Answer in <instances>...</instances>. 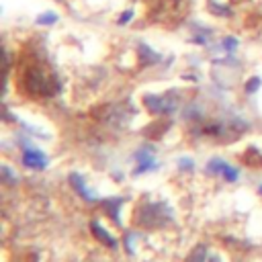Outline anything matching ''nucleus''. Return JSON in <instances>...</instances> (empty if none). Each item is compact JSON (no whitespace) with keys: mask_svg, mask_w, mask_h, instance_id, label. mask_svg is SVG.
Listing matches in <instances>:
<instances>
[{"mask_svg":"<svg viewBox=\"0 0 262 262\" xmlns=\"http://www.w3.org/2000/svg\"><path fill=\"white\" fill-rule=\"evenodd\" d=\"M139 51H141V57H145V59H147V66H149V63L160 61V55H156L147 45H139Z\"/></svg>","mask_w":262,"mask_h":262,"instance_id":"8","label":"nucleus"},{"mask_svg":"<svg viewBox=\"0 0 262 262\" xmlns=\"http://www.w3.org/2000/svg\"><path fill=\"white\" fill-rule=\"evenodd\" d=\"M209 262H219V258H211V260H209Z\"/></svg>","mask_w":262,"mask_h":262,"instance_id":"15","label":"nucleus"},{"mask_svg":"<svg viewBox=\"0 0 262 262\" xmlns=\"http://www.w3.org/2000/svg\"><path fill=\"white\" fill-rule=\"evenodd\" d=\"M207 170H209V172H213L215 176H223L227 182H235V180H237V176H239V170H237V168L229 166L227 162H223V160H219V158L209 160Z\"/></svg>","mask_w":262,"mask_h":262,"instance_id":"2","label":"nucleus"},{"mask_svg":"<svg viewBox=\"0 0 262 262\" xmlns=\"http://www.w3.org/2000/svg\"><path fill=\"white\" fill-rule=\"evenodd\" d=\"M260 84H262V80L258 78V76H252L248 82H246V86H244V90L248 92V94H254L258 88H260Z\"/></svg>","mask_w":262,"mask_h":262,"instance_id":"9","label":"nucleus"},{"mask_svg":"<svg viewBox=\"0 0 262 262\" xmlns=\"http://www.w3.org/2000/svg\"><path fill=\"white\" fill-rule=\"evenodd\" d=\"M90 227H92L94 237H96V239H100L104 246H108V248H117V246H119V242H117V239H115V237H113V235H111L102 225H98L96 221H92V223H90Z\"/></svg>","mask_w":262,"mask_h":262,"instance_id":"4","label":"nucleus"},{"mask_svg":"<svg viewBox=\"0 0 262 262\" xmlns=\"http://www.w3.org/2000/svg\"><path fill=\"white\" fill-rule=\"evenodd\" d=\"M209 10L215 12V14H221V16H229V14H231V8H221L219 2H211V4H209Z\"/></svg>","mask_w":262,"mask_h":262,"instance_id":"10","label":"nucleus"},{"mask_svg":"<svg viewBox=\"0 0 262 262\" xmlns=\"http://www.w3.org/2000/svg\"><path fill=\"white\" fill-rule=\"evenodd\" d=\"M23 164L27 168L43 170L47 166V156L41 149H37V147H25V151H23Z\"/></svg>","mask_w":262,"mask_h":262,"instance_id":"3","label":"nucleus"},{"mask_svg":"<svg viewBox=\"0 0 262 262\" xmlns=\"http://www.w3.org/2000/svg\"><path fill=\"white\" fill-rule=\"evenodd\" d=\"M178 164H180L184 170H192V160H190V158H182Z\"/></svg>","mask_w":262,"mask_h":262,"instance_id":"14","label":"nucleus"},{"mask_svg":"<svg viewBox=\"0 0 262 262\" xmlns=\"http://www.w3.org/2000/svg\"><path fill=\"white\" fill-rule=\"evenodd\" d=\"M223 47H225L229 53H233L235 47H237V39H235V37H225V39H223Z\"/></svg>","mask_w":262,"mask_h":262,"instance_id":"11","label":"nucleus"},{"mask_svg":"<svg viewBox=\"0 0 262 262\" xmlns=\"http://www.w3.org/2000/svg\"><path fill=\"white\" fill-rule=\"evenodd\" d=\"M258 192H260V194H262V184H260V186H258Z\"/></svg>","mask_w":262,"mask_h":262,"instance_id":"16","label":"nucleus"},{"mask_svg":"<svg viewBox=\"0 0 262 262\" xmlns=\"http://www.w3.org/2000/svg\"><path fill=\"white\" fill-rule=\"evenodd\" d=\"M57 18H59V16H57L55 12H43V14L37 16V25H43V27H47V25H55Z\"/></svg>","mask_w":262,"mask_h":262,"instance_id":"7","label":"nucleus"},{"mask_svg":"<svg viewBox=\"0 0 262 262\" xmlns=\"http://www.w3.org/2000/svg\"><path fill=\"white\" fill-rule=\"evenodd\" d=\"M121 203V201H119ZM119 203L115 205V199H108V201H102V209L106 211V215L119 223Z\"/></svg>","mask_w":262,"mask_h":262,"instance_id":"6","label":"nucleus"},{"mask_svg":"<svg viewBox=\"0 0 262 262\" xmlns=\"http://www.w3.org/2000/svg\"><path fill=\"white\" fill-rule=\"evenodd\" d=\"M2 174H4V182H6V184H14V182H16V174H12V172L8 170V166H2Z\"/></svg>","mask_w":262,"mask_h":262,"instance_id":"12","label":"nucleus"},{"mask_svg":"<svg viewBox=\"0 0 262 262\" xmlns=\"http://www.w3.org/2000/svg\"><path fill=\"white\" fill-rule=\"evenodd\" d=\"M70 182H72V186L86 199V201H94V194H92V190H88V186L84 184V180L78 176V174H70Z\"/></svg>","mask_w":262,"mask_h":262,"instance_id":"5","label":"nucleus"},{"mask_svg":"<svg viewBox=\"0 0 262 262\" xmlns=\"http://www.w3.org/2000/svg\"><path fill=\"white\" fill-rule=\"evenodd\" d=\"M129 18H133V10H125V12L119 16V20H117V23H119V25H127V23H129Z\"/></svg>","mask_w":262,"mask_h":262,"instance_id":"13","label":"nucleus"},{"mask_svg":"<svg viewBox=\"0 0 262 262\" xmlns=\"http://www.w3.org/2000/svg\"><path fill=\"white\" fill-rule=\"evenodd\" d=\"M23 84L29 88V94H35V96H51L55 92V82H51L41 68L27 70Z\"/></svg>","mask_w":262,"mask_h":262,"instance_id":"1","label":"nucleus"}]
</instances>
